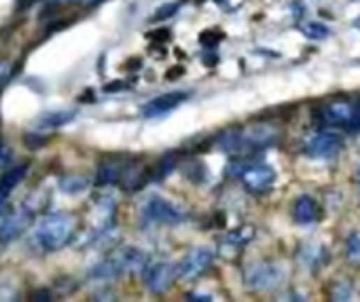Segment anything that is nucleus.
<instances>
[{"mask_svg": "<svg viewBox=\"0 0 360 302\" xmlns=\"http://www.w3.org/2000/svg\"><path fill=\"white\" fill-rule=\"evenodd\" d=\"M70 233H72L70 216L62 211H53L36 224L34 241L43 252H55L70 239Z\"/></svg>", "mask_w": 360, "mask_h": 302, "instance_id": "obj_1", "label": "nucleus"}, {"mask_svg": "<svg viewBox=\"0 0 360 302\" xmlns=\"http://www.w3.org/2000/svg\"><path fill=\"white\" fill-rule=\"evenodd\" d=\"M140 218L149 224H178L185 220V211L176 207L172 201L159 195H153L140 207Z\"/></svg>", "mask_w": 360, "mask_h": 302, "instance_id": "obj_2", "label": "nucleus"}, {"mask_svg": "<svg viewBox=\"0 0 360 302\" xmlns=\"http://www.w3.org/2000/svg\"><path fill=\"white\" fill-rule=\"evenodd\" d=\"M282 279L284 271L273 262H257L244 275V281L252 292H271L282 283Z\"/></svg>", "mask_w": 360, "mask_h": 302, "instance_id": "obj_3", "label": "nucleus"}, {"mask_svg": "<svg viewBox=\"0 0 360 302\" xmlns=\"http://www.w3.org/2000/svg\"><path fill=\"white\" fill-rule=\"evenodd\" d=\"M341 148V135L333 131H314L303 139V153L310 159H331Z\"/></svg>", "mask_w": 360, "mask_h": 302, "instance_id": "obj_4", "label": "nucleus"}, {"mask_svg": "<svg viewBox=\"0 0 360 302\" xmlns=\"http://www.w3.org/2000/svg\"><path fill=\"white\" fill-rule=\"evenodd\" d=\"M320 116L324 123L341 125L347 131L360 129V108L350 102H331L320 108Z\"/></svg>", "mask_w": 360, "mask_h": 302, "instance_id": "obj_5", "label": "nucleus"}, {"mask_svg": "<svg viewBox=\"0 0 360 302\" xmlns=\"http://www.w3.org/2000/svg\"><path fill=\"white\" fill-rule=\"evenodd\" d=\"M212 252L208 248H193L189 254H185V258L174 266L176 271V279L180 281H191L197 279L210 264H212Z\"/></svg>", "mask_w": 360, "mask_h": 302, "instance_id": "obj_6", "label": "nucleus"}, {"mask_svg": "<svg viewBox=\"0 0 360 302\" xmlns=\"http://www.w3.org/2000/svg\"><path fill=\"white\" fill-rule=\"evenodd\" d=\"M142 273H144L142 275L144 285H147L151 294H164L176 279V271L170 262H155L153 266L144 269Z\"/></svg>", "mask_w": 360, "mask_h": 302, "instance_id": "obj_7", "label": "nucleus"}, {"mask_svg": "<svg viewBox=\"0 0 360 302\" xmlns=\"http://www.w3.org/2000/svg\"><path fill=\"white\" fill-rule=\"evenodd\" d=\"M240 176L250 192H267L275 182V172L269 165H244Z\"/></svg>", "mask_w": 360, "mask_h": 302, "instance_id": "obj_8", "label": "nucleus"}, {"mask_svg": "<svg viewBox=\"0 0 360 302\" xmlns=\"http://www.w3.org/2000/svg\"><path fill=\"white\" fill-rule=\"evenodd\" d=\"M189 98V93H182V91H172V93H164L151 102L144 104L142 108V114L147 119H155V116H161V114H168L172 112L174 108H178L185 100Z\"/></svg>", "mask_w": 360, "mask_h": 302, "instance_id": "obj_9", "label": "nucleus"}, {"mask_svg": "<svg viewBox=\"0 0 360 302\" xmlns=\"http://www.w3.org/2000/svg\"><path fill=\"white\" fill-rule=\"evenodd\" d=\"M278 137V131L271 125H257L248 131H242V150H263L271 146Z\"/></svg>", "mask_w": 360, "mask_h": 302, "instance_id": "obj_10", "label": "nucleus"}, {"mask_svg": "<svg viewBox=\"0 0 360 302\" xmlns=\"http://www.w3.org/2000/svg\"><path fill=\"white\" fill-rule=\"evenodd\" d=\"M30 220H32V216L26 209H17V211L9 213L3 220V224H0V241L9 243V241L17 239L26 231V226L30 224Z\"/></svg>", "mask_w": 360, "mask_h": 302, "instance_id": "obj_11", "label": "nucleus"}, {"mask_svg": "<svg viewBox=\"0 0 360 302\" xmlns=\"http://www.w3.org/2000/svg\"><path fill=\"white\" fill-rule=\"evenodd\" d=\"M147 180H149V174L144 169V165H140L138 161H127V163H123L117 182L121 184V188L125 192H136L147 184Z\"/></svg>", "mask_w": 360, "mask_h": 302, "instance_id": "obj_12", "label": "nucleus"}, {"mask_svg": "<svg viewBox=\"0 0 360 302\" xmlns=\"http://www.w3.org/2000/svg\"><path fill=\"white\" fill-rule=\"evenodd\" d=\"M121 273H142L144 266H147V254L138 248H123L117 256H115Z\"/></svg>", "mask_w": 360, "mask_h": 302, "instance_id": "obj_13", "label": "nucleus"}, {"mask_svg": "<svg viewBox=\"0 0 360 302\" xmlns=\"http://www.w3.org/2000/svg\"><path fill=\"white\" fill-rule=\"evenodd\" d=\"M293 218L297 224H312L318 218V203L312 197L301 195L293 203Z\"/></svg>", "mask_w": 360, "mask_h": 302, "instance_id": "obj_14", "label": "nucleus"}, {"mask_svg": "<svg viewBox=\"0 0 360 302\" xmlns=\"http://www.w3.org/2000/svg\"><path fill=\"white\" fill-rule=\"evenodd\" d=\"M77 110H53V112H43L36 119V129H57L75 121Z\"/></svg>", "mask_w": 360, "mask_h": 302, "instance_id": "obj_15", "label": "nucleus"}, {"mask_svg": "<svg viewBox=\"0 0 360 302\" xmlns=\"http://www.w3.org/2000/svg\"><path fill=\"white\" fill-rule=\"evenodd\" d=\"M252 237V231L250 229H244V231H236V233H229L221 239V254H225L227 258H233Z\"/></svg>", "mask_w": 360, "mask_h": 302, "instance_id": "obj_16", "label": "nucleus"}, {"mask_svg": "<svg viewBox=\"0 0 360 302\" xmlns=\"http://www.w3.org/2000/svg\"><path fill=\"white\" fill-rule=\"evenodd\" d=\"M119 275H123V273H121L117 260L115 258H106V260H102V262H98L96 266L89 269L87 279H92V281H113Z\"/></svg>", "mask_w": 360, "mask_h": 302, "instance_id": "obj_17", "label": "nucleus"}, {"mask_svg": "<svg viewBox=\"0 0 360 302\" xmlns=\"http://www.w3.org/2000/svg\"><path fill=\"white\" fill-rule=\"evenodd\" d=\"M123 163L121 161H113V159H104L98 167V176H96V186H110L119 180Z\"/></svg>", "mask_w": 360, "mask_h": 302, "instance_id": "obj_18", "label": "nucleus"}, {"mask_svg": "<svg viewBox=\"0 0 360 302\" xmlns=\"http://www.w3.org/2000/svg\"><path fill=\"white\" fill-rule=\"evenodd\" d=\"M26 174H28V165L24 163V165H17L0 176V197H7L26 178Z\"/></svg>", "mask_w": 360, "mask_h": 302, "instance_id": "obj_19", "label": "nucleus"}, {"mask_svg": "<svg viewBox=\"0 0 360 302\" xmlns=\"http://www.w3.org/2000/svg\"><path fill=\"white\" fill-rule=\"evenodd\" d=\"M219 148L225 150V153H240L242 150V129L240 127H231V129H225L219 137Z\"/></svg>", "mask_w": 360, "mask_h": 302, "instance_id": "obj_20", "label": "nucleus"}, {"mask_svg": "<svg viewBox=\"0 0 360 302\" xmlns=\"http://www.w3.org/2000/svg\"><path fill=\"white\" fill-rule=\"evenodd\" d=\"M87 188H89V180L85 176L70 174V176L59 178V190L66 192V195H79V192H83Z\"/></svg>", "mask_w": 360, "mask_h": 302, "instance_id": "obj_21", "label": "nucleus"}, {"mask_svg": "<svg viewBox=\"0 0 360 302\" xmlns=\"http://www.w3.org/2000/svg\"><path fill=\"white\" fill-rule=\"evenodd\" d=\"M345 260L352 266H360V233H352L345 239Z\"/></svg>", "mask_w": 360, "mask_h": 302, "instance_id": "obj_22", "label": "nucleus"}, {"mask_svg": "<svg viewBox=\"0 0 360 302\" xmlns=\"http://www.w3.org/2000/svg\"><path fill=\"white\" fill-rule=\"evenodd\" d=\"M303 262H308L312 269H318L326 262V250L322 246H308L303 248Z\"/></svg>", "mask_w": 360, "mask_h": 302, "instance_id": "obj_23", "label": "nucleus"}, {"mask_svg": "<svg viewBox=\"0 0 360 302\" xmlns=\"http://www.w3.org/2000/svg\"><path fill=\"white\" fill-rule=\"evenodd\" d=\"M329 289H331L333 300H350L352 292H354V285H352L350 279H335Z\"/></svg>", "mask_w": 360, "mask_h": 302, "instance_id": "obj_24", "label": "nucleus"}, {"mask_svg": "<svg viewBox=\"0 0 360 302\" xmlns=\"http://www.w3.org/2000/svg\"><path fill=\"white\" fill-rule=\"evenodd\" d=\"M301 32H303L310 40H324V38L331 36V30H329L324 24H320V22H308V24H303V26H301Z\"/></svg>", "mask_w": 360, "mask_h": 302, "instance_id": "obj_25", "label": "nucleus"}, {"mask_svg": "<svg viewBox=\"0 0 360 302\" xmlns=\"http://www.w3.org/2000/svg\"><path fill=\"white\" fill-rule=\"evenodd\" d=\"M174 165H176V157L174 155H164L161 159H159V163H157V167H155V174H153V180H157V182H161L168 174H172V169H174Z\"/></svg>", "mask_w": 360, "mask_h": 302, "instance_id": "obj_26", "label": "nucleus"}, {"mask_svg": "<svg viewBox=\"0 0 360 302\" xmlns=\"http://www.w3.org/2000/svg\"><path fill=\"white\" fill-rule=\"evenodd\" d=\"M206 176H208V169H206L203 163H199V161H191V163H189V167H187V178H189L191 182L199 184V182L206 180Z\"/></svg>", "mask_w": 360, "mask_h": 302, "instance_id": "obj_27", "label": "nucleus"}, {"mask_svg": "<svg viewBox=\"0 0 360 302\" xmlns=\"http://www.w3.org/2000/svg\"><path fill=\"white\" fill-rule=\"evenodd\" d=\"M47 144V137L38 135V133H26L24 135V146L30 148V150H38Z\"/></svg>", "mask_w": 360, "mask_h": 302, "instance_id": "obj_28", "label": "nucleus"}, {"mask_svg": "<svg viewBox=\"0 0 360 302\" xmlns=\"http://www.w3.org/2000/svg\"><path fill=\"white\" fill-rule=\"evenodd\" d=\"M11 159H13V150H11V146H9L7 142L0 139V169H5V167L11 163Z\"/></svg>", "mask_w": 360, "mask_h": 302, "instance_id": "obj_29", "label": "nucleus"}, {"mask_svg": "<svg viewBox=\"0 0 360 302\" xmlns=\"http://www.w3.org/2000/svg\"><path fill=\"white\" fill-rule=\"evenodd\" d=\"M178 7H180L178 3H168L166 7H161V9H159V11H157V13L151 17V22H155V20H168V17H172V15L178 11Z\"/></svg>", "mask_w": 360, "mask_h": 302, "instance_id": "obj_30", "label": "nucleus"}, {"mask_svg": "<svg viewBox=\"0 0 360 302\" xmlns=\"http://www.w3.org/2000/svg\"><path fill=\"white\" fill-rule=\"evenodd\" d=\"M125 89H127V83H123V81H113L104 87L106 93H117V91H125Z\"/></svg>", "mask_w": 360, "mask_h": 302, "instance_id": "obj_31", "label": "nucleus"}, {"mask_svg": "<svg viewBox=\"0 0 360 302\" xmlns=\"http://www.w3.org/2000/svg\"><path fill=\"white\" fill-rule=\"evenodd\" d=\"M164 36H170V30H168V28H164V30H157V32L149 34V38H155V40H166Z\"/></svg>", "mask_w": 360, "mask_h": 302, "instance_id": "obj_32", "label": "nucleus"}, {"mask_svg": "<svg viewBox=\"0 0 360 302\" xmlns=\"http://www.w3.org/2000/svg\"><path fill=\"white\" fill-rule=\"evenodd\" d=\"M182 74V68H174V70H170L168 72V81H172V79H178Z\"/></svg>", "mask_w": 360, "mask_h": 302, "instance_id": "obj_33", "label": "nucleus"}, {"mask_svg": "<svg viewBox=\"0 0 360 302\" xmlns=\"http://www.w3.org/2000/svg\"><path fill=\"white\" fill-rule=\"evenodd\" d=\"M5 213V197H0V218Z\"/></svg>", "mask_w": 360, "mask_h": 302, "instance_id": "obj_34", "label": "nucleus"}, {"mask_svg": "<svg viewBox=\"0 0 360 302\" xmlns=\"http://www.w3.org/2000/svg\"><path fill=\"white\" fill-rule=\"evenodd\" d=\"M354 182L360 186V167H358V169H356V174H354Z\"/></svg>", "mask_w": 360, "mask_h": 302, "instance_id": "obj_35", "label": "nucleus"}]
</instances>
